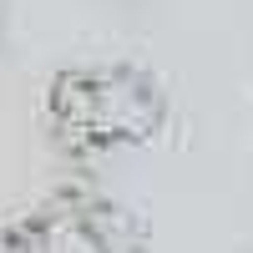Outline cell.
Listing matches in <instances>:
<instances>
[{
	"label": "cell",
	"instance_id": "6da1fadb",
	"mask_svg": "<svg viewBox=\"0 0 253 253\" xmlns=\"http://www.w3.org/2000/svg\"><path fill=\"white\" fill-rule=\"evenodd\" d=\"M46 137L71 167H96L122 152H142L167 137L172 96L162 76L137 61L96 56L71 61L46 81Z\"/></svg>",
	"mask_w": 253,
	"mask_h": 253
},
{
	"label": "cell",
	"instance_id": "7a4b0ae2",
	"mask_svg": "<svg viewBox=\"0 0 253 253\" xmlns=\"http://www.w3.org/2000/svg\"><path fill=\"white\" fill-rule=\"evenodd\" d=\"M0 253H137L132 218L86 182H66L0 218Z\"/></svg>",
	"mask_w": 253,
	"mask_h": 253
}]
</instances>
